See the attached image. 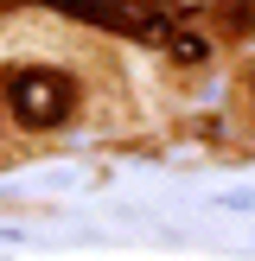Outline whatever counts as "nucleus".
<instances>
[{
	"instance_id": "nucleus-2",
	"label": "nucleus",
	"mask_w": 255,
	"mask_h": 261,
	"mask_svg": "<svg viewBox=\"0 0 255 261\" xmlns=\"http://www.w3.org/2000/svg\"><path fill=\"white\" fill-rule=\"evenodd\" d=\"M51 7H64V13H83V19H102V0H51Z\"/></svg>"
},
{
	"instance_id": "nucleus-1",
	"label": "nucleus",
	"mask_w": 255,
	"mask_h": 261,
	"mask_svg": "<svg viewBox=\"0 0 255 261\" xmlns=\"http://www.w3.org/2000/svg\"><path fill=\"white\" fill-rule=\"evenodd\" d=\"M7 109L19 115L26 127H58V121H70V109H76V83L64 70H51V64H26V70L7 76Z\"/></svg>"
}]
</instances>
